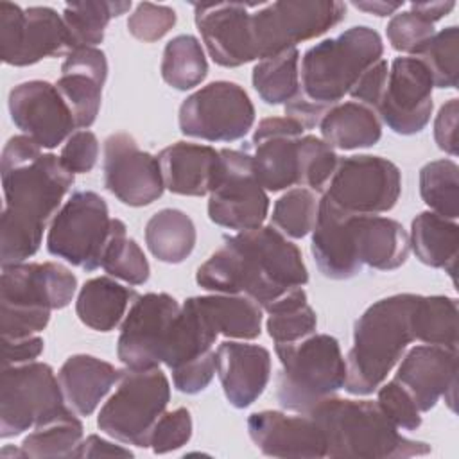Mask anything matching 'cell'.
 <instances>
[{"mask_svg":"<svg viewBox=\"0 0 459 459\" xmlns=\"http://www.w3.org/2000/svg\"><path fill=\"white\" fill-rule=\"evenodd\" d=\"M4 208L0 215V264H22L41 246L43 231L74 185L59 156L41 152L27 134L7 140L0 158Z\"/></svg>","mask_w":459,"mask_h":459,"instance_id":"1","label":"cell"},{"mask_svg":"<svg viewBox=\"0 0 459 459\" xmlns=\"http://www.w3.org/2000/svg\"><path fill=\"white\" fill-rule=\"evenodd\" d=\"M201 289L219 294H244L262 310L280 296L308 281L299 247L273 224L237 235L203 262L195 273Z\"/></svg>","mask_w":459,"mask_h":459,"instance_id":"2","label":"cell"},{"mask_svg":"<svg viewBox=\"0 0 459 459\" xmlns=\"http://www.w3.org/2000/svg\"><path fill=\"white\" fill-rule=\"evenodd\" d=\"M418 294L402 292L369 305L353 326V346L346 357L344 389L350 394H371L400 362L412 333V308Z\"/></svg>","mask_w":459,"mask_h":459,"instance_id":"3","label":"cell"},{"mask_svg":"<svg viewBox=\"0 0 459 459\" xmlns=\"http://www.w3.org/2000/svg\"><path fill=\"white\" fill-rule=\"evenodd\" d=\"M310 414L325 432L326 457L400 459L430 454V445L402 436L377 402L330 396Z\"/></svg>","mask_w":459,"mask_h":459,"instance_id":"4","label":"cell"},{"mask_svg":"<svg viewBox=\"0 0 459 459\" xmlns=\"http://www.w3.org/2000/svg\"><path fill=\"white\" fill-rule=\"evenodd\" d=\"M77 290L75 274L56 262H22L2 267L0 330L4 339L36 335L52 310L68 307Z\"/></svg>","mask_w":459,"mask_h":459,"instance_id":"5","label":"cell"},{"mask_svg":"<svg viewBox=\"0 0 459 459\" xmlns=\"http://www.w3.org/2000/svg\"><path fill=\"white\" fill-rule=\"evenodd\" d=\"M382 38L368 25H355L337 38L323 39L299 59V93L312 104L330 109L382 59Z\"/></svg>","mask_w":459,"mask_h":459,"instance_id":"6","label":"cell"},{"mask_svg":"<svg viewBox=\"0 0 459 459\" xmlns=\"http://www.w3.org/2000/svg\"><path fill=\"white\" fill-rule=\"evenodd\" d=\"M274 351L281 364L276 398L285 411L307 414L344 387L346 360L333 335L312 333L294 344H274Z\"/></svg>","mask_w":459,"mask_h":459,"instance_id":"7","label":"cell"},{"mask_svg":"<svg viewBox=\"0 0 459 459\" xmlns=\"http://www.w3.org/2000/svg\"><path fill=\"white\" fill-rule=\"evenodd\" d=\"M169 400L170 384L160 368L120 369L115 393L99 411L97 427L115 441L147 448L151 430Z\"/></svg>","mask_w":459,"mask_h":459,"instance_id":"8","label":"cell"},{"mask_svg":"<svg viewBox=\"0 0 459 459\" xmlns=\"http://www.w3.org/2000/svg\"><path fill=\"white\" fill-rule=\"evenodd\" d=\"M346 16V4L337 0H285L262 4L251 13V34L256 59L296 48L298 43L314 39Z\"/></svg>","mask_w":459,"mask_h":459,"instance_id":"9","label":"cell"},{"mask_svg":"<svg viewBox=\"0 0 459 459\" xmlns=\"http://www.w3.org/2000/svg\"><path fill=\"white\" fill-rule=\"evenodd\" d=\"M111 217L106 201L91 190H75L59 208L47 233V251L88 273L100 267Z\"/></svg>","mask_w":459,"mask_h":459,"instance_id":"10","label":"cell"},{"mask_svg":"<svg viewBox=\"0 0 459 459\" xmlns=\"http://www.w3.org/2000/svg\"><path fill=\"white\" fill-rule=\"evenodd\" d=\"M65 396L54 369L45 362L2 368L0 437H14L63 411Z\"/></svg>","mask_w":459,"mask_h":459,"instance_id":"11","label":"cell"},{"mask_svg":"<svg viewBox=\"0 0 459 459\" xmlns=\"http://www.w3.org/2000/svg\"><path fill=\"white\" fill-rule=\"evenodd\" d=\"M400 194L402 172L391 160L353 154L339 158L323 197L350 213L378 215L393 210Z\"/></svg>","mask_w":459,"mask_h":459,"instance_id":"12","label":"cell"},{"mask_svg":"<svg viewBox=\"0 0 459 459\" xmlns=\"http://www.w3.org/2000/svg\"><path fill=\"white\" fill-rule=\"evenodd\" d=\"M178 122L185 136L206 142H235L253 127L255 106L240 84L213 81L181 102Z\"/></svg>","mask_w":459,"mask_h":459,"instance_id":"13","label":"cell"},{"mask_svg":"<svg viewBox=\"0 0 459 459\" xmlns=\"http://www.w3.org/2000/svg\"><path fill=\"white\" fill-rule=\"evenodd\" d=\"M219 152V172L208 194L210 221L233 231L260 228L269 213V197L253 170L249 152L244 149Z\"/></svg>","mask_w":459,"mask_h":459,"instance_id":"14","label":"cell"},{"mask_svg":"<svg viewBox=\"0 0 459 459\" xmlns=\"http://www.w3.org/2000/svg\"><path fill=\"white\" fill-rule=\"evenodd\" d=\"M70 50L68 30L56 9L0 2V57L5 65L29 66Z\"/></svg>","mask_w":459,"mask_h":459,"instance_id":"15","label":"cell"},{"mask_svg":"<svg viewBox=\"0 0 459 459\" xmlns=\"http://www.w3.org/2000/svg\"><path fill=\"white\" fill-rule=\"evenodd\" d=\"M179 310V303L167 292L136 296L120 326L118 360L126 368H158L165 360Z\"/></svg>","mask_w":459,"mask_h":459,"instance_id":"16","label":"cell"},{"mask_svg":"<svg viewBox=\"0 0 459 459\" xmlns=\"http://www.w3.org/2000/svg\"><path fill=\"white\" fill-rule=\"evenodd\" d=\"M432 75L418 57H396L389 66L375 111L380 122L396 134L411 136L421 133L432 115Z\"/></svg>","mask_w":459,"mask_h":459,"instance_id":"17","label":"cell"},{"mask_svg":"<svg viewBox=\"0 0 459 459\" xmlns=\"http://www.w3.org/2000/svg\"><path fill=\"white\" fill-rule=\"evenodd\" d=\"M104 186L127 206H147L161 197L165 185L158 158L142 151L129 133L104 140Z\"/></svg>","mask_w":459,"mask_h":459,"instance_id":"18","label":"cell"},{"mask_svg":"<svg viewBox=\"0 0 459 459\" xmlns=\"http://www.w3.org/2000/svg\"><path fill=\"white\" fill-rule=\"evenodd\" d=\"M9 113L14 126L41 149H54L74 133V115L56 84L25 81L9 91Z\"/></svg>","mask_w":459,"mask_h":459,"instance_id":"19","label":"cell"},{"mask_svg":"<svg viewBox=\"0 0 459 459\" xmlns=\"http://www.w3.org/2000/svg\"><path fill=\"white\" fill-rule=\"evenodd\" d=\"M305 129L287 117L262 118L246 145L260 185L269 192L299 186V138Z\"/></svg>","mask_w":459,"mask_h":459,"instance_id":"20","label":"cell"},{"mask_svg":"<svg viewBox=\"0 0 459 459\" xmlns=\"http://www.w3.org/2000/svg\"><path fill=\"white\" fill-rule=\"evenodd\" d=\"M255 5L240 2L194 4L195 27L210 57L219 66L237 68L256 59L249 13Z\"/></svg>","mask_w":459,"mask_h":459,"instance_id":"21","label":"cell"},{"mask_svg":"<svg viewBox=\"0 0 459 459\" xmlns=\"http://www.w3.org/2000/svg\"><path fill=\"white\" fill-rule=\"evenodd\" d=\"M414 398L421 412L436 407L445 398L455 409L457 393V350L437 344H418L403 353L394 375Z\"/></svg>","mask_w":459,"mask_h":459,"instance_id":"22","label":"cell"},{"mask_svg":"<svg viewBox=\"0 0 459 459\" xmlns=\"http://www.w3.org/2000/svg\"><path fill=\"white\" fill-rule=\"evenodd\" d=\"M247 432L269 457H326V437L310 414L258 411L247 418Z\"/></svg>","mask_w":459,"mask_h":459,"instance_id":"23","label":"cell"},{"mask_svg":"<svg viewBox=\"0 0 459 459\" xmlns=\"http://www.w3.org/2000/svg\"><path fill=\"white\" fill-rule=\"evenodd\" d=\"M106 79L108 59L100 48L79 47L65 56L56 88L68 104L79 129H88L97 120Z\"/></svg>","mask_w":459,"mask_h":459,"instance_id":"24","label":"cell"},{"mask_svg":"<svg viewBox=\"0 0 459 459\" xmlns=\"http://www.w3.org/2000/svg\"><path fill=\"white\" fill-rule=\"evenodd\" d=\"M353 215L321 197L310 251L319 273L330 280L355 278L362 265L355 251Z\"/></svg>","mask_w":459,"mask_h":459,"instance_id":"25","label":"cell"},{"mask_svg":"<svg viewBox=\"0 0 459 459\" xmlns=\"http://www.w3.org/2000/svg\"><path fill=\"white\" fill-rule=\"evenodd\" d=\"M215 371L230 405L246 409L258 400L271 378L267 348L240 341H224L215 350Z\"/></svg>","mask_w":459,"mask_h":459,"instance_id":"26","label":"cell"},{"mask_svg":"<svg viewBox=\"0 0 459 459\" xmlns=\"http://www.w3.org/2000/svg\"><path fill=\"white\" fill-rule=\"evenodd\" d=\"M156 158L165 188L190 197L210 194L221 165L217 149L192 142H174L161 149Z\"/></svg>","mask_w":459,"mask_h":459,"instance_id":"27","label":"cell"},{"mask_svg":"<svg viewBox=\"0 0 459 459\" xmlns=\"http://www.w3.org/2000/svg\"><path fill=\"white\" fill-rule=\"evenodd\" d=\"M185 305L217 337L251 341L262 332V307L244 294L192 296Z\"/></svg>","mask_w":459,"mask_h":459,"instance_id":"28","label":"cell"},{"mask_svg":"<svg viewBox=\"0 0 459 459\" xmlns=\"http://www.w3.org/2000/svg\"><path fill=\"white\" fill-rule=\"evenodd\" d=\"M118 378L120 369L86 353L68 357L57 373L65 402L79 416L93 414Z\"/></svg>","mask_w":459,"mask_h":459,"instance_id":"29","label":"cell"},{"mask_svg":"<svg viewBox=\"0 0 459 459\" xmlns=\"http://www.w3.org/2000/svg\"><path fill=\"white\" fill-rule=\"evenodd\" d=\"M355 251L360 265L377 271H394L409 256L411 242L403 226L389 217L353 215Z\"/></svg>","mask_w":459,"mask_h":459,"instance_id":"30","label":"cell"},{"mask_svg":"<svg viewBox=\"0 0 459 459\" xmlns=\"http://www.w3.org/2000/svg\"><path fill=\"white\" fill-rule=\"evenodd\" d=\"M319 129L323 140L341 151L373 147L382 138V122L377 111L357 100L332 106L321 118Z\"/></svg>","mask_w":459,"mask_h":459,"instance_id":"31","label":"cell"},{"mask_svg":"<svg viewBox=\"0 0 459 459\" xmlns=\"http://www.w3.org/2000/svg\"><path fill=\"white\" fill-rule=\"evenodd\" d=\"M136 292L109 276H97L79 289L75 314L82 325L97 332H111L126 317Z\"/></svg>","mask_w":459,"mask_h":459,"instance_id":"32","label":"cell"},{"mask_svg":"<svg viewBox=\"0 0 459 459\" xmlns=\"http://www.w3.org/2000/svg\"><path fill=\"white\" fill-rule=\"evenodd\" d=\"M409 242L421 264L445 269L452 280L455 278L459 247V226L455 221L434 212H421L412 219Z\"/></svg>","mask_w":459,"mask_h":459,"instance_id":"33","label":"cell"},{"mask_svg":"<svg viewBox=\"0 0 459 459\" xmlns=\"http://www.w3.org/2000/svg\"><path fill=\"white\" fill-rule=\"evenodd\" d=\"M145 244L154 258L163 264L185 262L197 240L194 221L178 208L156 212L145 224Z\"/></svg>","mask_w":459,"mask_h":459,"instance_id":"34","label":"cell"},{"mask_svg":"<svg viewBox=\"0 0 459 459\" xmlns=\"http://www.w3.org/2000/svg\"><path fill=\"white\" fill-rule=\"evenodd\" d=\"M68 405L36 425L29 436L23 437L20 448L23 457H74L82 441V423Z\"/></svg>","mask_w":459,"mask_h":459,"instance_id":"35","label":"cell"},{"mask_svg":"<svg viewBox=\"0 0 459 459\" xmlns=\"http://www.w3.org/2000/svg\"><path fill=\"white\" fill-rule=\"evenodd\" d=\"M267 317V333L274 344H294L317 328V316L308 305L303 287L292 289L264 308Z\"/></svg>","mask_w":459,"mask_h":459,"instance_id":"36","label":"cell"},{"mask_svg":"<svg viewBox=\"0 0 459 459\" xmlns=\"http://www.w3.org/2000/svg\"><path fill=\"white\" fill-rule=\"evenodd\" d=\"M457 299L450 296H416L412 308L414 341L457 350Z\"/></svg>","mask_w":459,"mask_h":459,"instance_id":"37","label":"cell"},{"mask_svg":"<svg viewBox=\"0 0 459 459\" xmlns=\"http://www.w3.org/2000/svg\"><path fill=\"white\" fill-rule=\"evenodd\" d=\"M131 5V2L117 0H84L66 4L61 16L68 30L72 50L79 47H97L102 43L109 20L126 14Z\"/></svg>","mask_w":459,"mask_h":459,"instance_id":"38","label":"cell"},{"mask_svg":"<svg viewBox=\"0 0 459 459\" xmlns=\"http://www.w3.org/2000/svg\"><path fill=\"white\" fill-rule=\"evenodd\" d=\"M299 59L298 48H287L255 65L253 88L265 104H287L299 91Z\"/></svg>","mask_w":459,"mask_h":459,"instance_id":"39","label":"cell"},{"mask_svg":"<svg viewBox=\"0 0 459 459\" xmlns=\"http://www.w3.org/2000/svg\"><path fill=\"white\" fill-rule=\"evenodd\" d=\"M160 72L163 81L174 90L186 91L199 86L208 74V61L201 41L192 34L172 38L163 48Z\"/></svg>","mask_w":459,"mask_h":459,"instance_id":"40","label":"cell"},{"mask_svg":"<svg viewBox=\"0 0 459 459\" xmlns=\"http://www.w3.org/2000/svg\"><path fill=\"white\" fill-rule=\"evenodd\" d=\"M100 267L109 276L129 285H143L149 280L151 267L147 256L136 240L127 237V228L120 219H111V230L100 256Z\"/></svg>","mask_w":459,"mask_h":459,"instance_id":"41","label":"cell"},{"mask_svg":"<svg viewBox=\"0 0 459 459\" xmlns=\"http://www.w3.org/2000/svg\"><path fill=\"white\" fill-rule=\"evenodd\" d=\"M420 195L430 212L455 221L459 215V167L454 160L429 161L420 170Z\"/></svg>","mask_w":459,"mask_h":459,"instance_id":"42","label":"cell"},{"mask_svg":"<svg viewBox=\"0 0 459 459\" xmlns=\"http://www.w3.org/2000/svg\"><path fill=\"white\" fill-rule=\"evenodd\" d=\"M319 201L316 192L296 186L287 190L273 206L271 224L287 238H303L316 224Z\"/></svg>","mask_w":459,"mask_h":459,"instance_id":"43","label":"cell"},{"mask_svg":"<svg viewBox=\"0 0 459 459\" xmlns=\"http://www.w3.org/2000/svg\"><path fill=\"white\" fill-rule=\"evenodd\" d=\"M457 41L459 29L450 25L436 32L414 56L429 68L434 88H457Z\"/></svg>","mask_w":459,"mask_h":459,"instance_id":"44","label":"cell"},{"mask_svg":"<svg viewBox=\"0 0 459 459\" xmlns=\"http://www.w3.org/2000/svg\"><path fill=\"white\" fill-rule=\"evenodd\" d=\"M339 156L323 138L314 134H303L299 138V186L323 194L335 167Z\"/></svg>","mask_w":459,"mask_h":459,"instance_id":"45","label":"cell"},{"mask_svg":"<svg viewBox=\"0 0 459 459\" xmlns=\"http://www.w3.org/2000/svg\"><path fill=\"white\" fill-rule=\"evenodd\" d=\"M377 403L398 430H416L421 425V411L411 393L398 382L389 380L377 389Z\"/></svg>","mask_w":459,"mask_h":459,"instance_id":"46","label":"cell"},{"mask_svg":"<svg viewBox=\"0 0 459 459\" xmlns=\"http://www.w3.org/2000/svg\"><path fill=\"white\" fill-rule=\"evenodd\" d=\"M385 34L394 50L416 56L420 48L436 34V30L434 23L423 20L412 11H402L391 16Z\"/></svg>","mask_w":459,"mask_h":459,"instance_id":"47","label":"cell"},{"mask_svg":"<svg viewBox=\"0 0 459 459\" xmlns=\"http://www.w3.org/2000/svg\"><path fill=\"white\" fill-rule=\"evenodd\" d=\"M176 11L169 5L142 2L127 18V30L143 43L161 39L176 25Z\"/></svg>","mask_w":459,"mask_h":459,"instance_id":"48","label":"cell"},{"mask_svg":"<svg viewBox=\"0 0 459 459\" xmlns=\"http://www.w3.org/2000/svg\"><path fill=\"white\" fill-rule=\"evenodd\" d=\"M192 437V416L186 407H178L174 411H165L154 423L149 446L154 454H169L181 448Z\"/></svg>","mask_w":459,"mask_h":459,"instance_id":"49","label":"cell"},{"mask_svg":"<svg viewBox=\"0 0 459 459\" xmlns=\"http://www.w3.org/2000/svg\"><path fill=\"white\" fill-rule=\"evenodd\" d=\"M99 140L88 129L74 131L65 142L59 160L72 174H88L97 165Z\"/></svg>","mask_w":459,"mask_h":459,"instance_id":"50","label":"cell"},{"mask_svg":"<svg viewBox=\"0 0 459 459\" xmlns=\"http://www.w3.org/2000/svg\"><path fill=\"white\" fill-rule=\"evenodd\" d=\"M387 72H389L387 61L382 57L380 61H377L373 66H369L360 75V79L357 81V84L351 88V91L348 95L353 100H357L360 104H366V106L375 109V106H377V102H378V99L384 91Z\"/></svg>","mask_w":459,"mask_h":459,"instance_id":"51","label":"cell"},{"mask_svg":"<svg viewBox=\"0 0 459 459\" xmlns=\"http://www.w3.org/2000/svg\"><path fill=\"white\" fill-rule=\"evenodd\" d=\"M457 115L459 102L457 99H450L439 108L434 120V140L450 156L457 154Z\"/></svg>","mask_w":459,"mask_h":459,"instance_id":"52","label":"cell"},{"mask_svg":"<svg viewBox=\"0 0 459 459\" xmlns=\"http://www.w3.org/2000/svg\"><path fill=\"white\" fill-rule=\"evenodd\" d=\"M2 344H4L2 368L32 362L43 353V348H45V342L38 333L29 335V337H20V339H4L2 337Z\"/></svg>","mask_w":459,"mask_h":459,"instance_id":"53","label":"cell"},{"mask_svg":"<svg viewBox=\"0 0 459 459\" xmlns=\"http://www.w3.org/2000/svg\"><path fill=\"white\" fill-rule=\"evenodd\" d=\"M133 457V452L122 445H115L97 434H90L86 439L81 441V445L77 446L74 457Z\"/></svg>","mask_w":459,"mask_h":459,"instance_id":"54","label":"cell"},{"mask_svg":"<svg viewBox=\"0 0 459 459\" xmlns=\"http://www.w3.org/2000/svg\"><path fill=\"white\" fill-rule=\"evenodd\" d=\"M454 7H455V2H452V0H446V2H412L411 4V11L418 16H421L423 20L430 22V23L446 16Z\"/></svg>","mask_w":459,"mask_h":459,"instance_id":"55","label":"cell"},{"mask_svg":"<svg viewBox=\"0 0 459 459\" xmlns=\"http://www.w3.org/2000/svg\"><path fill=\"white\" fill-rule=\"evenodd\" d=\"M403 2H380V0H368V2H353V7L375 14V16H393L398 9H402Z\"/></svg>","mask_w":459,"mask_h":459,"instance_id":"56","label":"cell"}]
</instances>
